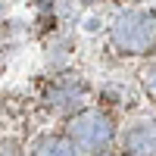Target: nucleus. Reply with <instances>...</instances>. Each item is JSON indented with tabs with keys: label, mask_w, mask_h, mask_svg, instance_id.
<instances>
[{
	"label": "nucleus",
	"mask_w": 156,
	"mask_h": 156,
	"mask_svg": "<svg viewBox=\"0 0 156 156\" xmlns=\"http://www.w3.org/2000/svg\"><path fill=\"white\" fill-rule=\"evenodd\" d=\"M112 41H115V47H122L125 53H144L156 41V19L150 12H137V9L125 12V16H119L115 25H112Z\"/></svg>",
	"instance_id": "f257e3e1"
},
{
	"label": "nucleus",
	"mask_w": 156,
	"mask_h": 156,
	"mask_svg": "<svg viewBox=\"0 0 156 156\" xmlns=\"http://www.w3.org/2000/svg\"><path fill=\"white\" fill-rule=\"evenodd\" d=\"M75 150V140L69 137V140H44V144H41V153H72Z\"/></svg>",
	"instance_id": "39448f33"
},
{
	"label": "nucleus",
	"mask_w": 156,
	"mask_h": 156,
	"mask_svg": "<svg viewBox=\"0 0 156 156\" xmlns=\"http://www.w3.org/2000/svg\"><path fill=\"white\" fill-rule=\"evenodd\" d=\"M128 153H156V122H140L125 134Z\"/></svg>",
	"instance_id": "20e7f679"
},
{
	"label": "nucleus",
	"mask_w": 156,
	"mask_h": 156,
	"mask_svg": "<svg viewBox=\"0 0 156 156\" xmlns=\"http://www.w3.org/2000/svg\"><path fill=\"white\" fill-rule=\"evenodd\" d=\"M69 137L75 140V147H81L84 153H97V150H106L109 147L112 125H109L106 115H100V112H81V115L72 119Z\"/></svg>",
	"instance_id": "f03ea898"
},
{
	"label": "nucleus",
	"mask_w": 156,
	"mask_h": 156,
	"mask_svg": "<svg viewBox=\"0 0 156 156\" xmlns=\"http://www.w3.org/2000/svg\"><path fill=\"white\" fill-rule=\"evenodd\" d=\"M147 87H150V94L156 97V66H150V69H147Z\"/></svg>",
	"instance_id": "423d86ee"
},
{
	"label": "nucleus",
	"mask_w": 156,
	"mask_h": 156,
	"mask_svg": "<svg viewBox=\"0 0 156 156\" xmlns=\"http://www.w3.org/2000/svg\"><path fill=\"white\" fill-rule=\"evenodd\" d=\"M47 103L53 109H59V112H72L78 103H81V87L75 81H56L47 90Z\"/></svg>",
	"instance_id": "7ed1b4c3"
}]
</instances>
